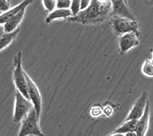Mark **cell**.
<instances>
[{"mask_svg": "<svg viewBox=\"0 0 153 136\" xmlns=\"http://www.w3.org/2000/svg\"><path fill=\"white\" fill-rule=\"evenodd\" d=\"M112 27L115 33L120 36L129 32H134L139 36L140 35L139 24L137 21H132L119 16H112Z\"/></svg>", "mask_w": 153, "mask_h": 136, "instance_id": "cell-4", "label": "cell"}, {"mask_svg": "<svg viewBox=\"0 0 153 136\" xmlns=\"http://www.w3.org/2000/svg\"><path fill=\"white\" fill-rule=\"evenodd\" d=\"M112 2L111 16H119L127 19L136 21V17L132 14L127 5V2L124 0H114Z\"/></svg>", "mask_w": 153, "mask_h": 136, "instance_id": "cell-8", "label": "cell"}, {"mask_svg": "<svg viewBox=\"0 0 153 136\" xmlns=\"http://www.w3.org/2000/svg\"><path fill=\"white\" fill-rule=\"evenodd\" d=\"M33 107V104L30 100H27L19 91L16 90L13 122L16 123L22 122Z\"/></svg>", "mask_w": 153, "mask_h": 136, "instance_id": "cell-5", "label": "cell"}, {"mask_svg": "<svg viewBox=\"0 0 153 136\" xmlns=\"http://www.w3.org/2000/svg\"><path fill=\"white\" fill-rule=\"evenodd\" d=\"M31 2V1H28V0L23 1L22 2H21V3L19 4L18 5L13 7L12 9H10L9 11H7V12H3L2 14L0 15V25H2V24L4 25V24L6 22H8V21L10 20L11 18L13 17L17 12H19V11L21 10L22 9H23L24 7H27Z\"/></svg>", "mask_w": 153, "mask_h": 136, "instance_id": "cell-12", "label": "cell"}, {"mask_svg": "<svg viewBox=\"0 0 153 136\" xmlns=\"http://www.w3.org/2000/svg\"><path fill=\"white\" fill-rule=\"evenodd\" d=\"M149 115H150V106L149 102H147L144 114L140 119L138 120L137 127H136V136H146V132L148 131L149 125Z\"/></svg>", "mask_w": 153, "mask_h": 136, "instance_id": "cell-10", "label": "cell"}, {"mask_svg": "<svg viewBox=\"0 0 153 136\" xmlns=\"http://www.w3.org/2000/svg\"><path fill=\"white\" fill-rule=\"evenodd\" d=\"M10 9V3L7 0H0V12H7Z\"/></svg>", "mask_w": 153, "mask_h": 136, "instance_id": "cell-20", "label": "cell"}, {"mask_svg": "<svg viewBox=\"0 0 153 136\" xmlns=\"http://www.w3.org/2000/svg\"><path fill=\"white\" fill-rule=\"evenodd\" d=\"M20 29L18 28L15 32H11V33H4L2 36L0 37V51L7 47L10 44H12V41L16 39L19 34Z\"/></svg>", "mask_w": 153, "mask_h": 136, "instance_id": "cell-15", "label": "cell"}, {"mask_svg": "<svg viewBox=\"0 0 153 136\" xmlns=\"http://www.w3.org/2000/svg\"><path fill=\"white\" fill-rule=\"evenodd\" d=\"M71 1L70 0H57L56 1V8L58 9H69Z\"/></svg>", "mask_w": 153, "mask_h": 136, "instance_id": "cell-19", "label": "cell"}, {"mask_svg": "<svg viewBox=\"0 0 153 136\" xmlns=\"http://www.w3.org/2000/svg\"><path fill=\"white\" fill-rule=\"evenodd\" d=\"M110 136H125V135L123 134H116V133H113V134H112Z\"/></svg>", "mask_w": 153, "mask_h": 136, "instance_id": "cell-24", "label": "cell"}, {"mask_svg": "<svg viewBox=\"0 0 153 136\" xmlns=\"http://www.w3.org/2000/svg\"><path fill=\"white\" fill-rule=\"evenodd\" d=\"M15 68L13 70V81H14L15 86L19 91L25 98L27 100H29L28 97V91H27V83L25 77V70H23L22 66V52L19 51L14 59Z\"/></svg>", "mask_w": 153, "mask_h": 136, "instance_id": "cell-3", "label": "cell"}, {"mask_svg": "<svg viewBox=\"0 0 153 136\" xmlns=\"http://www.w3.org/2000/svg\"><path fill=\"white\" fill-rule=\"evenodd\" d=\"M142 71L145 75L153 77V64L150 60H146L142 67Z\"/></svg>", "mask_w": 153, "mask_h": 136, "instance_id": "cell-16", "label": "cell"}, {"mask_svg": "<svg viewBox=\"0 0 153 136\" xmlns=\"http://www.w3.org/2000/svg\"><path fill=\"white\" fill-rule=\"evenodd\" d=\"M148 101V93L146 91H143V93L140 95V96L138 98L137 100L132 106V109L130 110L126 121L139 120L144 114L146 104Z\"/></svg>", "mask_w": 153, "mask_h": 136, "instance_id": "cell-7", "label": "cell"}, {"mask_svg": "<svg viewBox=\"0 0 153 136\" xmlns=\"http://www.w3.org/2000/svg\"><path fill=\"white\" fill-rule=\"evenodd\" d=\"M111 1L91 0L87 9L80 11L76 16H71L67 19L72 22H80L84 24H97L104 21L111 16Z\"/></svg>", "mask_w": 153, "mask_h": 136, "instance_id": "cell-1", "label": "cell"}, {"mask_svg": "<svg viewBox=\"0 0 153 136\" xmlns=\"http://www.w3.org/2000/svg\"><path fill=\"white\" fill-rule=\"evenodd\" d=\"M80 0H73V1H71V7H70L69 9L71 12L72 16H76L80 12Z\"/></svg>", "mask_w": 153, "mask_h": 136, "instance_id": "cell-17", "label": "cell"}, {"mask_svg": "<svg viewBox=\"0 0 153 136\" xmlns=\"http://www.w3.org/2000/svg\"><path fill=\"white\" fill-rule=\"evenodd\" d=\"M44 7L46 11L48 12H52L56 8V1L55 0H43L42 1Z\"/></svg>", "mask_w": 153, "mask_h": 136, "instance_id": "cell-18", "label": "cell"}, {"mask_svg": "<svg viewBox=\"0 0 153 136\" xmlns=\"http://www.w3.org/2000/svg\"><path fill=\"white\" fill-rule=\"evenodd\" d=\"M152 61V64H153V59H152V61Z\"/></svg>", "mask_w": 153, "mask_h": 136, "instance_id": "cell-25", "label": "cell"}, {"mask_svg": "<svg viewBox=\"0 0 153 136\" xmlns=\"http://www.w3.org/2000/svg\"><path fill=\"white\" fill-rule=\"evenodd\" d=\"M4 33H5V31H4L3 25H0V37L2 36Z\"/></svg>", "mask_w": 153, "mask_h": 136, "instance_id": "cell-22", "label": "cell"}, {"mask_svg": "<svg viewBox=\"0 0 153 136\" xmlns=\"http://www.w3.org/2000/svg\"><path fill=\"white\" fill-rule=\"evenodd\" d=\"M25 10H26V7L22 9L13 17L11 18L10 20L8 22L4 24L3 27L5 33H11V32H15L16 29L19 28L18 27H19V24L21 23V21H22L25 13Z\"/></svg>", "mask_w": 153, "mask_h": 136, "instance_id": "cell-11", "label": "cell"}, {"mask_svg": "<svg viewBox=\"0 0 153 136\" xmlns=\"http://www.w3.org/2000/svg\"><path fill=\"white\" fill-rule=\"evenodd\" d=\"M90 3H91V1H90V0H82V1H80V11L85 10L86 9H87L89 5H90Z\"/></svg>", "mask_w": 153, "mask_h": 136, "instance_id": "cell-21", "label": "cell"}, {"mask_svg": "<svg viewBox=\"0 0 153 136\" xmlns=\"http://www.w3.org/2000/svg\"><path fill=\"white\" fill-rule=\"evenodd\" d=\"M125 136H136V132H129V133H126Z\"/></svg>", "mask_w": 153, "mask_h": 136, "instance_id": "cell-23", "label": "cell"}, {"mask_svg": "<svg viewBox=\"0 0 153 136\" xmlns=\"http://www.w3.org/2000/svg\"><path fill=\"white\" fill-rule=\"evenodd\" d=\"M71 12L70 9H55L46 18V23H50L53 20L58 19V18H68L69 17H71Z\"/></svg>", "mask_w": 153, "mask_h": 136, "instance_id": "cell-13", "label": "cell"}, {"mask_svg": "<svg viewBox=\"0 0 153 136\" xmlns=\"http://www.w3.org/2000/svg\"><path fill=\"white\" fill-rule=\"evenodd\" d=\"M138 120H128L126 121L123 124L117 128L113 133L116 134H126L129 132H135L137 127Z\"/></svg>", "mask_w": 153, "mask_h": 136, "instance_id": "cell-14", "label": "cell"}, {"mask_svg": "<svg viewBox=\"0 0 153 136\" xmlns=\"http://www.w3.org/2000/svg\"><path fill=\"white\" fill-rule=\"evenodd\" d=\"M28 136H34V135H28Z\"/></svg>", "mask_w": 153, "mask_h": 136, "instance_id": "cell-26", "label": "cell"}, {"mask_svg": "<svg viewBox=\"0 0 153 136\" xmlns=\"http://www.w3.org/2000/svg\"><path fill=\"white\" fill-rule=\"evenodd\" d=\"M139 44V35L134 32H129L121 35L120 37V41H119L120 54H126L131 48L136 47Z\"/></svg>", "mask_w": 153, "mask_h": 136, "instance_id": "cell-9", "label": "cell"}, {"mask_svg": "<svg viewBox=\"0 0 153 136\" xmlns=\"http://www.w3.org/2000/svg\"><path fill=\"white\" fill-rule=\"evenodd\" d=\"M24 73L27 83V91H28V97H29L30 101L33 104V106L36 111L38 119H40L42 106V96H41V92L35 82L28 75V73L25 71L24 72Z\"/></svg>", "mask_w": 153, "mask_h": 136, "instance_id": "cell-6", "label": "cell"}, {"mask_svg": "<svg viewBox=\"0 0 153 136\" xmlns=\"http://www.w3.org/2000/svg\"><path fill=\"white\" fill-rule=\"evenodd\" d=\"M152 55H153V51H152Z\"/></svg>", "mask_w": 153, "mask_h": 136, "instance_id": "cell-27", "label": "cell"}, {"mask_svg": "<svg viewBox=\"0 0 153 136\" xmlns=\"http://www.w3.org/2000/svg\"><path fill=\"white\" fill-rule=\"evenodd\" d=\"M45 136L39 127V119L37 116L35 108H32L28 115L21 122V128L18 136Z\"/></svg>", "mask_w": 153, "mask_h": 136, "instance_id": "cell-2", "label": "cell"}]
</instances>
